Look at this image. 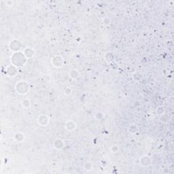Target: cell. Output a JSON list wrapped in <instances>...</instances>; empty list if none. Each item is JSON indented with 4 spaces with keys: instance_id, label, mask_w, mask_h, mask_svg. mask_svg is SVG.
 I'll use <instances>...</instances> for the list:
<instances>
[{
    "instance_id": "5b68a950",
    "label": "cell",
    "mask_w": 174,
    "mask_h": 174,
    "mask_svg": "<svg viewBox=\"0 0 174 174\" xmlns=\"http://www.w3.org/2000/svg\"><path fill=\"white\" fill-rule=\"evenodd\" d=\"M20 47V43H18V41L16 40H14L12 42H10V48L12 51H17L19 50Z\"/></svg>"
},
{
    "instance_id": "277c9868",
    "label": "cell",
    "mask_w": 174,
    "mask_h": 174,
    "mask_svg": "<svg viewBox=\"0 0 174 174\" xmlns=\"http://www.w3.org/2000/svg\"><path fill=\"white\" fill-rule=\"evenodd\" d=\"M38 122L41 126H47L49 122V119L46 116L42 115L40 116V118H38Z\"/></svg>"
},
{
    "instance_id": "8fae6325",
    "label": "cell",
    "mask_w": 174,
    "mask_h": 174,
    "mask_svg": "<svg viewBox=\"0 0 174 174\" xmlns=\"http://www.w3.org/2000/svg\"><path fill=\"white\" fill-rule=\"evenodd\" d=\"M129 131L131 133H136L137 131V127L135 125H131L130 127L129 128Z\"/></svg>"
},
{
    "instance_id": "7c38bea8",
    "label": "cell",
    "mask_w": 174,
    "mask_h": 174,
    "mask_svg": "<svg viewBox=\"0 0 174 174\" xmlns=\"http://www.w3.org/2000/svg\"><path fill=\"white\" fill-rule=\"evenodd\" d=\"M22 106L25 107V108H27L30 106V102H29L28 99H25V100H23L22 102Z\"/></svg>"
},
{
    "instance_id": "6da1fadb",
    "label": "cell",
    "mask_w": 174,
    "mask_h": 174,
    "mask_svg": "<svg viewBox=\"0 0 174 174\" xmlns=\"http://www.w3.org/2000/svg\"><path fill=\"white\" fill-rule=\"evenodd\" d=\"M26 57L24 56V53H16L12 57V62L14 65L16 66H21L25 62Z\"/></svg>"
},
{
    "instance_id": "8992f818",
    "label": "cell",
    "mask_w": 174,
    "mask_h": 174,
    "mask_svg": "<svg viewBox=\"0 0 174 174\" xmlns=\"http://www.w3.org/2000/svg\"><path fill=\"white\" fill-rule=\"evenodd\" d=\"M140 163L141 165L143 166H148L150 164V160L149 157H143L140 159Z\"/></svg>"
},
{
    "instance_id": "9c48e42d",
    "label": "cell",
    "mask_w": 174,
    "mask_h": 174,
    "mask_svg": "<svg viewBox=\"0 0 174 174\" xmlns=\"http://www.w3.org/2000/svg\"><path fill=\"white\" fill-rule=\"evenodd\" d=\"M54 145H55V147L57 149H61V148H63V141H62L61 140L57 139V140H56V141H55Z\"/></svg>"
},
{
    "instance_id": "30bf717a",
    "label": "cell",
    "mask_w": 174,
    "mask_h": 174,
    "mask_svg": "<svg viewBox=\"0 0 174 174\" xmlns=\"http://www.w3.org/2000/svg\"><path fill=\"white\" fill-rule=\"evenodd\" d=\"M14 139L17 141H21L24 139V135L20 133H18L14 135Z\"/></svg>"
},
{
    "instance_id": "ba28073f",
    "label": "cell",
    "mask_w": 174,
    "mask_h": 174,
    "mask_svg": "<svg viewBox=\"0 0 174 174\" xmlns=\"http://www.w3.org/2000/svg\"><path fill=\"white\" fill-rule=\"evenodd\" d=\"M66 128L69 131H72L74 129L76 128V124L72 121H68L66 123V125H65Z\"/></svg>"
},
{
    "instance_id": "52a82bcc",
    "label": "cell",
    "mask_w": 174,
    "mask_h": 174,
    "mask_svg": "<svg viewBox=\"0 0 174 174\" xmlns=\"http://www.w3.org/2000/svg\"><path fill=\"white\" fill-rule=\"evenodd\" d=\"M23 53H24V56H25L27 58L32 57L33 56V50H32L31 48H27L24 51Z\"/></svg>"
},
{
    "instance_id": "3957f363",
    "label": "cell",
    "mask_w": 174,
    "mask_h": 174,
    "mask_svg": "<svg viewBox=\"0 0 174 174\" xmlns=\"http://www.w3.org/2000/svg\"><path fill=\"white\" fill-rule=\"evenodd\" d=\"M52 63L55 67H61L63 64V59L60 56H55V57L53 58Z\"/></svg>"
},
{
    "instance_id": "7a4b0ae2",
    "label": "cell",
    "mask_w": 174,
    "mask_h": 174,
    "mask_svg": "<svg viewBox=\"0 0 174 174\" xmlns=\"http://www.w3.org/2000/svg\"><path fill=\"white\" fill-rule=\"evenodd\" d=\"M16 89L17 90L19 94L24 95V94H26L29 90V86L24 82H20L16 86Z\"/></svg>"
}]
</instances>
